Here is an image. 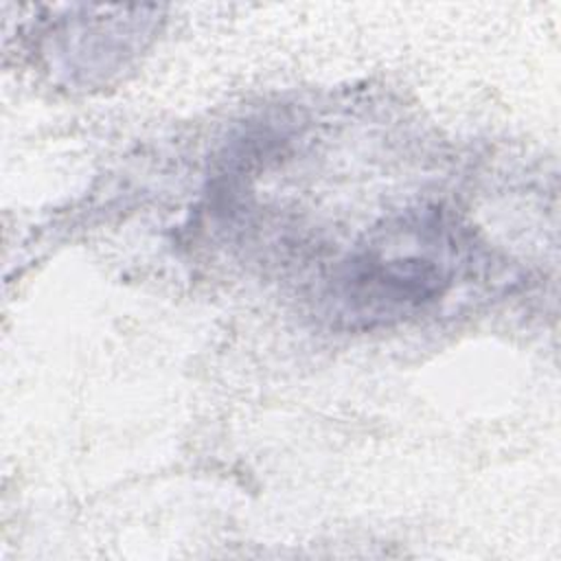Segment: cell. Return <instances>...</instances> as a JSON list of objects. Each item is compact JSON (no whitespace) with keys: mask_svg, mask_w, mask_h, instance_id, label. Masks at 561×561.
<instances>
[{"mask_svg":"<svg viewBox=\"0 0 561 561\" xmlns=\"http://www.w3.org/2000/svg\"><path fill=\"white\" fill-rule=\"evenodd\" d=\"M427 241L421 252L373 248L353 259L340 278L342 313L364 327L408 316L443 294L449 283L447 261L432 254Z\"/></svg>","mask_w":561,"mask_h":561,"instance_id":"cell-1","label":"cell"}]
</instances>
